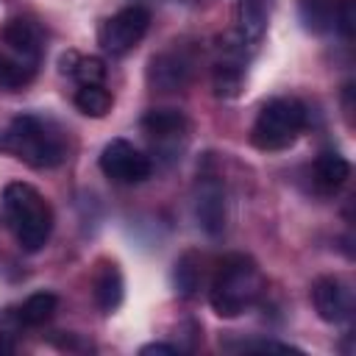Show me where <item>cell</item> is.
<instances>
[{
  "mask_svg": "<svg viewBox=\"0 0 356 356\" xmlns=\"http://www.w3.org/2000/svg\"><path fill=\"white\" fill-rule=\"evenodd\" d=\"M0 222L25 253H36L53 234V209L36 186L11 181L0 195Z\"/></svg>",
  "mask_w": 356,
  "mask_h": 356,
  "instance_id": "1",
  "label": "cell"
},
{
  "mask_svg": "<svg viewBox=\"0 0 356 356\" xmlns=\"http://www.w3.org/2000/svg\"><path fill=\"white\" fill-rule=\"evenodd\" d=\"M0 150H8L28 167L50 170L67 159L70 145L56 120L42 114H19L0 134Z\"/></svg>",
  "mask_w": 356,
  "mask_h": 356,
  "instance_id": "2",
  "label": "cell"
},
{
  "mask_svg": "<svg viewBox=\"0 0 356 356\" xmlns=\"http://www.w3.org/2000/svg\"><path fill=\"white\" fill-rule=\"evenodd\" d=\"M264 289V275L259 264L245 253H231L220 261L211 286H209V303L217 317H239L248 312Z\"/></svg>",
  "mask_w": 356,
  "mask_h": 356,
  "instance_id": "3",
  "label": "cell"
},
{
  "mask_svg": "<svg viewBox=\"0 0 356 356\" xmlns=\"http://www.w3.org/2000/svg\"><path fill=\"white\" fill-rule=\"evenodd\" d=\"M303 128L306 106L295 97H273L261 106L250 128V142L259 150H286L289 145H295Z\"/></svg>",
  "mask_w": 356,
  "mask_h": 356,
  "instance_id": "4",
  "label": "cell"
},
{
  "mask_svg": "<svg viewBox=\"0 0 356 356\" xmlns=\"http://www.w3.org/2000/svg\"><path fill=\"white\" fill-rule=\"evenodd\" d=\"M150 28V11L145 6H125L97 28V44L111 56L131 53Z\"/></svg>",
  "mask_w": 356,
  "mask_h": 356,
  "instance_id": "5",
  "label": "cell"
},
{
  "mask_svg": "<svg viewBox=\"0 0 356 356\" xmlns=\"http://www.w3.org/2000/svg\"><path fill=\"white\" fill-rule=\"evenodd\" d=\"M97 164H100V172L114 184H142L153 172L150 159L139 147H134L128 139H111L100 150Z\"/></svg>",
  "mask_w": 356,
  "mask_h": 356,
  "instance_id": "6",
  "label": "cell"
},
{
  "mask_svg": "<svg viewBox=\"0 0 356 356\" xmlns=\"http://www.w3.org/2000/svg\"><path fill=\"white\" fill-rule=\"evenodd\" d=\"M192 72H195L192 53L186 47H170L150 58L145 78L153 92H178L192 81Z\"/></svg>",
  "mask_w": 356,
  "mask_h": 356,
  "instance_id": "7",
  "label": "cell"
},
{
  "mask_svg": "<svg viewBox=\"0 0 356 356\" xmlns=\"http://www.w3.org/2000/svg\"><path fill=\"white\" fill-rule=\"evenodd\" d=\"M312 303L323 323H345L353 312V292L350 284L339 275H320L312 284Z\"/></svg>",
  "mask_w": 356,
  "mask_h": 356,
  "instance_id": "8",
  "label": "cell"
},
{
  "mask_svg": "<svg viewBox=\"0 0 356 356\" xmlns=\"http://www.w3.org/2000/svg\"><path fill=\"white\" fill-rule=\"evenodd\" d=\"M0 42L25 64L36 67L42 58V28L33 19L14 17L0 28Z\"/></svg>",
  "mask_w": 356,
  "mask_h": 356,
  "instance_id": "9",
  "label": "cell"
},
{
  "mask_svg": "<svg viewBox=\"0 0 356 356\" xmlns=\"http://www.w3.org/2000/svg\"><path fill=\"white\" fill-rule=\"evenodd\" d=\"M195 220L209 236L225 231V192L217 181H203L195 195Z\"/></svg>",
  "mask_w": 356,
  "mask_h": 356,
  "instance_id": "10",
  "label": "cell"
},
{
  "mask_svg": "<svg viewBox=\"0 0 356 356\" xmlns=\"http://www.w3.org/2000/svg\"><path fill=\"white\" fill-rule=\"evenodd\" d=\"M92 295H95V303L103 314H114L120 306H122V298H125V281H122V273L114 261H100L97 270H95V278H92Z\"/></svg>",
  "mask_w": 356,
  "mask_h": 356,
  "instance_id": "11",
  "label": "cell"
},
{
  "mask_svg": "<svg viewBox=\"0 0 356 356\" xmlns=\"http://www.w3.org/2000/svg\"><path fill=\"white\" fill-rule=\"evenodd\" d=\"M270 22V0H239L236 3V36L250 47L261 42Z\"/></svg>",
  "mask_w": 356,
  "mask_h": 356,
  "instance_id": "12",
  "label": "cell"
},
{
  "mask_svg": "<svg viewBox=\"0 0 356 356\" xmlns=\"http://www.w3.org/2000/svg\"><path fill=\"white\" fill-rule=\"evenodd\" d=\"M186 117L178 108H150L142 117V131L153 139V142H175L181 136H186Z\"/></svg>",
  "mask_w": 356,
  "mask_h": 356,
  "instance_id": "13",
  "label": "cell"
},
{
  "mask_svg": "<svg viewBox=\"0 0 356 356\" xmlns=\"http://www.w3.org/2000/svg\"><path fill=\"white\" fill-rule=\"evenodd\" d=\"M58 70L70 78H75L81 86H103L106 81V64L97 56H81L78 50H67L58 58Z\"/></svg>",
  "mask_w": 356,
  "mask_h": 356,
  "instance_id": "14",
  "label": "cell"
},
{
  "mask_svg": "<svg viewBox=\"0 0 356 356\" xmlns=\"http://www.w3.org/2000/svg\"><path fill=\"white\" fill-rule=\"evenodd\" d=\"M203 284V256L197 250H186L178 256L172 267V286L181 298H195Z\"/></svg>",
  "mask_w": 356,
  "mask_h": 356,
  "instance_id": "15",
  "label": "cell"
},
{
  "mask_svg": "<svg viewBox=\"0 0 356 356\" xmlns=\"http://www.w3.org/2000/svg\"><path fill=\"white\" fill-rule=\"evenodd\" d=\"M211 86H214V95H217V97H225V100L239 97V92H242V86H245V61L222 56V58L214 64Z\"/></svg>",
  "mask_w": 356,
  "mask_h": 356,
  "instance_id": "16",
  "label": "cell"
},
{
  "mask_svg": "<svg viewBox=\"0 0 356 356\" xmlns=\"http://www.w3.org/2000/svg\"><path fill=\"white\" fill-rule=\"evenodd\" d=\"M350 178V161L334 150H325L314 159V181L323 189H339Z\"/></svg>",
  "mask_w": 356,
  "mask_h": 356,
  "instance_id": "17",
  "label": "cell"
},
{
  "mask_svg": "<svg viewBox=\"0 0 356 356\" xmlns=\"http://www.w3.org/2000/svg\"><path fill=\"white\" fill-rule=\"evenodd\" d=\"M334 14L337 6L334 0H298V17L306 31L312 33H325L334 28Z\"/></svg>",
  "mask_w": 356,
  "mask_h": 356,
  "instance_id": "18",
  "label": "cell"
},
{
  "mask_svg": "<svg viewBox=\"0 0 356 356\" xmlns=\"http://www.w3.org/2000/svg\"><path fill=\"white\" fill-rule=\"evenodd\" d=\"M58 309V298L53 292H33L25 298V303L17 309L19 325H44Z\"/></svg>",
  "mask_w": 356,
  "mask_h": 356,
  "instance_id": "19",
  "label": "cell"
},
{
  "mask_svg": "<svg viewBox=\"0 0 356 356\" xmlns=\"http://www.w3.org/2000/svg\"><path fill=\"white\" fill-rule=\"evenodd\" d=\"M72 100H75V108L81 114L95 117V120L106 117L111 111V106H114V97H111V92L106 86H81Z\"/></svg>",
  "mask_w": 356,
  "mask_h": 356,
  "instance_id": "20",
  "label": "cell"
},
{
  "mask_svg": "<svg viewBox=\"0 0 356 356\" xmlns=\"http://www.w3.org/2000/svg\"><path fill=\"white\" fill-rule=\"evenodd\" d=\"M33 72H36V67L0 53V89H11L14 92V89L28 86L33 81Z\"/></svg>",
  "mask_w": 356,
  "mask_h": 356,
  "instance_id": "21",
  "label": "cell"
},
{
  "mask_svg": "<svg viewBox=\"0 0 356 356\" xmlns=\"http://www.w3.org/2000/svg\"><path fill=\"white\" fill-rule=\"evenodd\" d=\"M334 28L342 33V36H353L356 31V0H342L337 6V14H334Z\"/></svg>",
  "mask_w": 356,
  "mask_h": 356,
  "instance_id": "22",
  "label": "cell"
},
{
  "mask_svg": "<svg viewBox=\"0 0 356 356\" xmlns=\"http://www.w3.org/2000/svg\"><path fill=\"white\" fill-rule=\"evenodd\" d=\"M139 353L142 356H150V353H181V348L178 345H167V342H150V345H142L139 348Z\"/></svg>",
  "mask_w": 356,
  "mask_h": 356,
  "instance_id": "23",
  "label": "cell"
}]
</instances>
